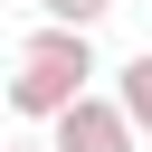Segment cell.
<instances>
[{"mask_svg": "<svg viewBox=\"0 0 152 152\" xmlns=\"http://www.w3.org/2000/svg\"><path fill=\"white\" fill-rule=\"evenodd\" d=\"M95 76H104V66H95V38H86V28H48V19H38V28L19 38V66L0 76V104H10V114H28V124H57L66 104H86V95H95Z\"/></svg>", "mask_w": 152, "mask_h": 152, "instance_id": "obj_1", "label": "cell"}, {"mask_svg": "<svg viewBox=\"0 0 152 152\" xmlns=\"http://www.w3.org/2000/svg\"><path fill=\"white\" fill-rule=\"evenodd\" d=\"M48 152H142V142H133V124H124L114 95H86V104H66L48 124Z\"/></svg>", "mask_w": 152, "mask_h": 152, "instance_id": "obj_2", "label": "cell"}, {"mask_svg": "<svg viewBox=\"0 0 152 152\" xmlns=\"http://www.w3.org/2000/svg\"><path fill=\"white\" fill-rule=\"evenodd\" d=\"M114 104H124V124H133V142H152V48L114 66Z\"/></svg>", "mask_w": 152, "mask_h": 152, "instance_id": "obj_3", "label": "cell"}, {"mask_svg": "<svg viewBox=\"0 0 152 152\" xmlns=\"http://www.w3.org/2000/svg\"><path fill=\"white\" fill-rule=\"evenodd\" d=\"M114 10H124V0H38V19H48V28H86V38H95Z\"/></svg>", "mask_w": 152, "mask_h": 152, "instance_id": "obj_4", "label": "cell"}, {"mask_svg": "<svg viewBox=\"0 0 152 152\" xmlns=\"http://www.w3.org/2000/svg\"><path fill=\"white\" fill-rule=\"evenodd\" d=\"M10 152H48V142H10Z\"/></svg>", "mask_w": 152, "mask_h": 152, "instance_id": "obj_5", "label": "cell"}, {"mask_svg": "<svg viewBox=\"0 0 152 152\" xmlns=\"http://www.w3.org/2000/svg\"><path fill=\"white\" fill-rule=\"evenodd\" d=\"M0 152H10V142H0Z\"/></svg>", "mask_w": 152, "mask_h": 152, "instance_id": "obj_6", "label": "cell"}]
</instances>
